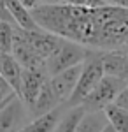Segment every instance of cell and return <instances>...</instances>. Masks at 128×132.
<instances>
[{
  "label": "cell",
  "instance_id": "obj_1",
  "mask_svg": "<svg viewBox=\"0 0 128 132\" xmlns=\"http://www.w3.org/2000/svg\"><path fill=\"white\" fill-rule=\"evenodd\" d=\"M104 65H102V51H93L88 50V55L81 65V72H79L77 85L74 88V93L70 95L69 102L65 104L67 108H74V106H81L83 101L88 97L91 90L98 85V81L104 78Z\"/></svg>",
  "mask_w": 128,
  "mask_h": 132
},
{
  "label": "cell",
  "instance_id": "obj_2",
  "mask_svg": "<svg viewBox=\"0 0 128 132\" xmlns=\"http://www.w3.org/2000/svg\"><path fill=\"white\" fill-rule=\"evenodd\" d=\"M86 55H88V48L81 46L77 42L61 39L58 50L54 51L49 58L46 60V63H44L46 72H48V76L51 78V76L67 71L70 67L81 65L84 62V58H86Z\"/></svg>",
  "mask_w": 128,
  "mask_h": 132
},
{
  "label": "cell",
  "instance_id": "obj_3",
  "mask_svg": "<svg viewBox=\"0 0 128 132\" xmlns=\"http://www.w3.org/2000/svg\"><path fill=\"white\" fill-rule=\"evenodd\" d=\"M128 86V83L121 81L112 76H104L98 81V85L91 90L88 97L83 101L84 111H104L107 106L114 104L116 97Z\"/></svg>",
  "mask_w": 128,
  "mask_h": 132
},
{
  "label": "cell",
  "instance_id": "obj_4",
  "mask_svg": "<svg viewBox=\"0 0 128 132\" xmlns=\"http://www.w3.org/2000/svg\"><path fill=\"white\" fill-rule=\"evenodd\" d=\"M49 79L46 67L39 69H23L21 74V88H20V99L25 104V108L30 111V108L33 106V102L37 101L42 86Z\"/></svg>",
  "mask_w": 128,
  "mask_h": 132
},
{
  "label": "cell",
  "instance_id": "obj_5",
  "mask_svg": "<svg viewBox=\"0 0 128 132\" xmlns=\"http://www.w3.org/2000/svg\"><path fill=\"white\" fill-rule=\"evenodd\" d=\"M28 109L20 97H12L0 108V132H20L28 123Z\"/></svg>",
  "mask_w": 128,
  "mask_h": 132
},
{
  "label": "cell",
  "instance_id": "obj_6",
  "mask_svg": "<svg viewBox=\"0 0 128 132\" xmlns=\"http://www.w3.org/2000/svg\"><path fill=\"white\" fill-rule=\"evenodd\" d=\"M11 55L21 65V69H39V67H44V62L37 56V53L33 51V48L30 46L28 39L25 35V30L20 28V27L14 28Z\"/></svg>",
  "mask_w": 128,
  "mask_h": 132
},
{
  "label": "cell",
  "instance_id": "obj_7",
  "mask_svg": "<svg viewBox=\"0 0 128 132\" xmlns=\"http://www.w3.org/2000/svg\"><path fill=\"white\" fill-rule=\"evenodd\" d=\"M81 65L70 67L67 71L58 72V74L49 78V86L53 90V93H54V97H56V101L60 102V106L67 104L70 95L74 93V88H76L77 79H79V72H81Z\"/></svg>",
  "mask_w": 128,
  "mask_h": 132
},
{
  "label": "cell",
  "instance_id": "obj_8",
  "mask_svg": "<svg viewBox=\"0 0 128 132\" xmlns=\"http://www.w3.org/2000/svg\"><path fill=\"white\" fill-rule=\"evenodd\" d=\"M25 35L28 39L30 46L33 48V51L37 53L40 60L46 63V60L49 58L54 51L58 50L60 42H61V37L54 35V34H49V32L42 30V28H35V30H25Z\"/></svg>",
  "mask_w": 128,
  "mask_h": 132
},
{
  "label": "cell",
  "instance_id": "obj_9",
  "mask_svg": "<svg viewBox=\"0 0 128 132\" xmlns=\"http://www.w3.org/2000/svg\"><path fill=\"white\" fill-rule=\"evenodd\" d=\"M104 74L128 83V55L123 51H102Z\"/></svg>",
  "mask_w": 128,
  "mask_h": 132
},
{
  "label": "cell",
  "instance_id": "obj_10",
  "mask_svg": "<svg viewBox=\"0 0 128 132\" xmlns=\"http://www.w3.org/2000/svg\"><path fill=\"white\" fill-rule=\"evenodd\" d=\"M21 74L23 69L11 53H0V78L5 81V85L20 97L21 88Z\"/></svg>",
  "mask_w": 128,
  "mask_h": 132
},
{
  "label": "cell",
  "instance_id": "obj_11",
  "mask_svg": "<svg viewBox=\"0 0 128 132\" xmlns=\"http://www.w3.org/2000/svg\"><path fill=\"white\" fill-rule=\"evenodd\" d=\"M0 2L7 9L11 18L14 20V25L16 27H20L23 30H35V28H39L37 23L32 18V12L21 4L20 0H0Z\"/></svg>",
  "mask_w": 128,
  "mask_h": 132
},
{
  "label": "cell",
  "instance_id": "obj_12",
  "mask_svg": "<svg viewBox=\"0 0 128 132\" xmlns=\"http://www.w3.org/2000/svg\"><path fill=\"white\" fill-rule=\"evenodd\" d=\"M61 113H63V109H61V106H60L56 109L46 113V114L35 116V118H32L20 132H54Z\"/></svg>",
  "mask_w": 128,
  "mask_h": 132
},
{
  "label": "cell",
  "instance_id": "obj_13",
  "mask_svg": "<svg viewBox=\"0 0 128 132\" xmlns=\"http://www.w3.org/2000/svg\"><path fill=\"white\" fill-rule=\"evenodd\" d=\"M56 108H60V102L56 101V97H54V93H53V90H51V86H49V79H48L46 85L42 86L39 97H37V101L33 102V106L30 108L28 113L35 118V116L46 114V113L56 109Z\"/></svg>",
  "mask_w": 128,
  "mask_h": 132
},
{
  "label": "cell",
  "instance_id": "obj_14",
  "mask_svg": "<svg viewBox=\"0 0 128 132\" xmlns=\"http://www.w3.org/2000/svg\"><path fill=\"white\" fill-rule=\"evenodd\" d=\"M109 125L105 111H86L76 132H102Z\"/></svg>",
  "mask_w": 128,
  "mask_h": 132
},
{
  "label": "cell",
  "instance_id": "obj_15",
  "mask_svg": "<svg viewBox=\"0 0 128 132\" xmlns=\"http://www.w3.org/2000/svg\"><path fill=\"white\" fill-rule=\"evenodd\" d=\"M84 113L86 111H84L83 106L69 108L67 111L61 113V116H60L58 125H56L54 132H76L77 130V125H79V122H81V118H83Z\"/></svg>",
  "mask_w": 128,
  "mask_h": 132
},
{
  "label": "cell",
  "instance_id": "obj_16",
  "mask_svg": "<svg viewBox=\"0 0 128 132\" xmlns=\"http://www.w3.org/2000/svg\"><path fill=\"white\" fill-rule=\"evenodd\" d=\"M104 111H105L109 125L116 132H128V109L118 108L116 104H111Z\"/></svg>",
  "mask_w": 128,
  "mask_h": 132
},
{
  "label": "cell",
  "instance_id": "obj_17",
  "mask_svg": "<svg viewBox=\"0 0 128 132\" xmlns=\"http://www.w3.org/2000/svg\"><path fill=\"white\" fill-rule=\"evenodd\" d=\"M14 28H16V25L7 23V21H0V53H11Z\"/></svg>",
  "mask_w": 128,
  "mask_h": 132
},
{
  "label": "cell",
  "instance_id": "obj_18",
  "mask_svg": "<svg viewBox=\"0 0 128 132\" xmlns=\"http://www.w3.org/2000/svg\"><path fill=\"white\" fill-rule=\"evenodd\" d=\"M46 5H76V7H102V0H42Z\"/></svg>",
  "mask_w": 128,
  "mask_h": 132
},
{
  "label": "cell",
  "instance_id": "obj_19",
  "mask_svg": "<svg viewBox=\"0 0 128 132\" xmlns=\"http://www.w3.org/2000/svg\"><path fill=\"white\" fill-rule=\"evenodd\" d=\"M114 104L118 106V108H123V109H128V86L125 88V90L119 93L118 97H116V101H114Z\"/></svg>",
  "mask_w": 128,
  "mask_h": 132
},
{
  "label": "cell",
  "instance_id": "obj_20",
  "mask_svg": "<svg viewBox=\"0 0 128 132\" xmlns=\"http://www.w3.org/2000/svg\"><path fill=\"white\" fill-rule=\"evenodd\" d=\"M105 5H112V7H123L128 9V0H102Z\"/></svg>",
  "mask_w": 128,
  "mask_h": 132
},
{
  "label": "cell",
  "instance_id": "obj_21",
  "mask_svg": "<svg viewBox=\"0 0 128 132\" xmlns=\"http://www.w3.org/2000/svg\"><path fill=\"white\" fill-rule=\"evenodd\" d=\"M0 21H7V23H12V25H14V20L11 18V14L7 12V9L2 5V2H0Z\"/></svg>",
  "mask_w": 128,
  "mask_h": 132
},
{
  "label": "cell",
  "instance_id": "obj_22",
  "mask_svg": "<svg viewBox=\"0 0 128 132\" xmlns=\"http://www.w3.org/2000/svg\"><path fill=\"white\" fill-rule=\"evenodd\" d=\"M21 4L26 7L28 11H32V9H35V7H39L40 4H42V0H20Z\"/></svg>",
  "mask_w": 128,
  "mask_h": 132
},
{
  "label": "cell",
  "instance_id": "obj_23",
  "mask_svg": "<svg viewBox=\"0 0 128 132\" xmlns=\"http://www.w3.org/2000/svg\"><path fill=\"white\" fill-rule=\"evenodd\" d=\"M0 92H11V88L5 85V81H4L2 78H0Z\"/></svg>",
  "mask_w": 128,
  "mask_h": 132
},
{
  "label": "cell",
  "instance_id": "obj_24",
  "mask_svg": "<svg viewBox=\"0 0 128 132\" xmlns=\"http://www.w3.org/2000/svg\"><path fill=\"white\" fill-rule=\"evenodd\" d=\"M102 132H116V130H114V129H112L111 125H107V127H105V129H104Z\"/></svg>",
  "mask_w": 128,
  "mask_h": 132
},
{
  "label": "cell",
  "instance_id": "obj_25",
  "mask_svg": "<svg viewBox=\"0 0 128 132\" xmlns=\"http://www.w3.org/2000/svg\"><path fill=\"white\" fill-rule=\"evenodd\" d=\"M126 55H128V51H126Z\"/></svg>",
  "mask_w": 128,
  "mask_h": 132
}]
</instances>
